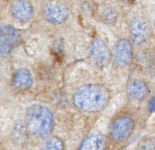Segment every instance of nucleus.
Segmentation results:
<instances>
[{
	"mask_svg": "<svg viewBox=\"0 0 155 150\" xmlns=\"http://www.w3.org/2000/svg\"><path fill=\"white\" fill-rule=\"evenodd\" d=\"M26 120L29 129L41 137H46L52 131L54 116L46 106L34 104L26 112Z\"/></svg>",
	"mask_w": 155,
	"mask_h": 150,
	"instance_id": "obj_2",
	"label": "nucleus"
},
{
	"mask_svg": "<svg viewBox=\"0 0 155 150\" xmlns=\"http://www.w3.org/2000/svg\"><path fill=\"white\" fill-rule=\"evenodd\" d=\"M43 16L51 23L61 24L69 16V10L65 5L58 2H48L43 8Z\"/></svg>",
	"mask_w": 155,
	"mask_h": 150,
	"instance_id": "obj_7",
	"label": "nucleus"
},
{
	"mask_svg": "<svg viewBox=\"0 0 155 150\" xmlns=\"http://www.w3.org/2000/svg\"><path fill=\"white\" fill-rule=\"evenodd\" d=\"M109 93L105 86L99 84L86 85L78 90L73 101L76 107L87 112H97L107 104Z\"/></svg>",
	"mask_w": 155,
	"mask_h": 150,
	"instance_id": "obj_1",
	"label": "nucleus"
},
{
	"mask_svg": "<svg viewBox=\"0 0 155 150\" xmlns=\"http://www.w3.org/2000/svg\"><path fill=\"white\" fill-rule=\"evenodd\" d=\"M133 119L128 115H124L116 119L111 125L110 135L115 141H122L127 139L134 129Z\"/></svg>",
	"mask_w": 155,
	"mask_h": 150,
	"instance_id": "obj_6",
	"label": "nucleus"
},
{
	"mask_svg": "<svg viewBox=\"0 0 155 150\" xmlns=\"http://www.w3.org/2000/svg\"><path fill=\"white\" fill-rule=\"evenodd\" d=\"M111 54L107 45L101 39H96L90 46L89 59L95 68L102 69L107 66Z\"/></svg>",
	"mask_w": 155,
	"mask_h": 150,
	"instance_id": "obj_3",
	"label": "nucleus"
},
{
	"mask_svg": "<svg viewBox=\"0 0 155 150\" xmlns=\"http://www.w3.org/2000/svg\"><path fill=\"white\" fill-rule=\"evenodd\" d=\"M130 36L136 45H142L147 43L151 36V26L142 18H136L130 22Z\"/></svg>",
	"mask_w": 155,
	"mask_h": 150,
	"instance_id": "obj_5",
	"label": "nucleus"
},
{
	"mask_svg": "<svg viewBox=\"0 0 155 150\" xmlns=\"http://www.w3.org/2000/svg\"><path fill=\"white\" fill-rule=\"evenodd\" d=\"M100 18L104 23L113 25L117 21L118 14L111 7H104L100 11Z\"/></svg>",
	"mask_w": 155,
	"mask_h": 150,
	"instance_id": "obj_13",
	"label": "nucleus"
},
{
	"mask_svg": "<svg viewBox=\"0 0 155 150\" xmlns=\"http://www.w3.org/2000/svg\"><path fill=\"white\" fill-rule=\"evenodd\" d=\"M33 83V78L31 72L26 69H19L14 74L12 85L14 88L19 91L30 88Z\"/></svg>",
	"mask_w": 155,
	"mask_h": 150,
	"instance_id": "obj_11",
	"label": "nucleus"
},
{
	"mask_svg": "<svg viewBox=\"0 0 155 150\" xmlns=\"http://www.w3.org/2000/svg\"><path fill=\"white\" fill-rule=\"evenodd\" d=\"M64 144L61 140L58 138H52L48 141L43 150H63Z\"/></svg>",
	"mask_w": 155,
	"mask_h": 150,
	"instance_id": "obj_14",
	"label": "nucleus"
},
{
	"mask_svg": "<svg viewBox=\"0 0 155 150\" xmlns=\"http://www.w3.org/2000/svg\"><path fill=\"white\" fill-rule=\"evenodd\" d=\"M129 99L133 103H140L148 94V87L143 81L133 80L130 82L127 88Z\"/></svg>",
	"mask_w": 155,
	"mask_h": 150,
	"instance_id": "obj_10",
	"label": "nucleus"
},
{
	"mask_svg": "<svg viewBox=\"0 0 155 150\" xmlns=\"http://www.w3.org/2000/svg\"><path fill=\"white\" fill-rule=\"evenodd\" d=\"M154 104H155L154 97H153L151 98V100L150 101L149 104V112H154V108H155Z\"/></svg>",
	"mask_w": 155,
	"mask_h": 150,
	"instance_id": "obj_16",
	"label": "nucleus"
},
{
	"mask_svg": "<svg viewBox=\"0 0 155 150\" xmlns=\"http://www.w3.org/2000/svg\"><path fill=\"white\" fill-rule=\"evenodd\" d=\"M11 11L13 17L21 23L28 21L33 15L32 5L27 0H15L11 5Z\"/></svg>",
	"mask_w": 155,
	"mask_h": 150,
	"instance_id": "obj_9",
	"label": "nucleus"
},
{
	"mask_svg": "<svg viewBox=\"0 0 155 150\" xmlns=\"http://www.w3.org/2000/svg\"><path fill=\"white\" fill-rule=\"evenodd\" d=\"M20 35L17 29L10 25L0 26V57L9 54L19 41Z\"/></svg>",
	"mask_w": 155,
	"mask_h": 150,
	"instance_id": "obj_4",
	"label": "nucleus"
},
{
	"mask_svg": "<svg viewBox=\"0 0 155 150\" xmlns=\"http://www.w3.org/2000/svg\"><path fill=\"white\" fill-rule=\"evenodd\" d=\"M133 57L132 45L127 40H120L114 48V59L118 66L124 68L131 62Z\"/></svg>",
	"mask_w": 155,
	"mask_h": 150,
	"instance_id": "obj_8",
	"label": "nucleus"
},
{
	"mask_svg": "<svg viewBox=\"0 0 155 150\" xmlns=\"http://www.w3.org/2000/svg\"><path fill=\"white\" fill-rule=\"evenodd\" d=\"M105 146L106 140L104 135L93 133L84 140L79 150H104Z\"/></svg>",
	"mask_w": 155,
	"mask_h": 150,
	"instance_id": "obj_12",
	"label": "nucleus"
},
{
	"mask_svg": "<svg viewBox=\"0 0 155 150\" xmlns=\"http://www.w3.org/2000/svg\"><path fill=\"white\" fill-rule=\"evenodd\" d=\"M137 150H154V141L153 138H146L139 144Z\"/></svg>",
	"mask_w": 155,
	"mask_h": 150,
	"instance_id": "obj_15",
	"label": "nucleus"
},
{
	"mask_svg": "<svg viewBox=\"0 0 155 150\" xmlns=\"http://www.w3.org/2000/svg\"><path fill=\"white\" fill-rule=\"evenodd\" d=\"M122 1H123L125 3H130V2H133V0H122Z\"/></svg>",
	"mask_w": 155,
	"mask_h": 150,
	"instance_id": "obj_17",
	"label": "nucleus"
}]
</instances>
